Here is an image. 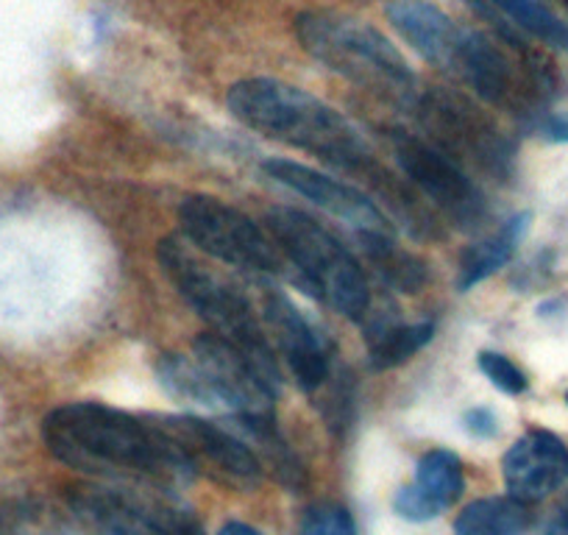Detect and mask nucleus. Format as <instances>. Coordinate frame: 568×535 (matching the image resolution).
Returning <instances> with one entry per match:
<instances>
[{"instance_id":"nucleus-12","label":"nucleus","mask_w":568,"mask_h":535,"mask_svg":"<svg viewBox=\"0 0 568 535\" xmlns=\"http://www.w3.org/2000/svg\"><path fill=\"white\" fill-rule=\"evenodd\" d=\"M262 173H265L267 179H273L276 184H282V188L291 190V193L307 199L310 204L321 206V210L329 212V215L341 218V221L348 223L357 234L393 232L390 221H387L385 212L379 210L374 195L363 193L359 188L341 182V179L329 176V173L315 171V168L302 165V162L293 160L262 162Z\"/></svg>"},{"instance_id":"nucleus-3","label":"nucleus","mask_w":568,"mask_h":535,"mask_svg":"<svg viewBox=\"0 0 568 535\" xmlns=\"http://www.w3.org/2000/svg\"><path fill=\"white\" fill-rule=\"evenodd\" d=\"M156 260L168 282L176 287L187 307L210 326L212 335L237 346L254 363V369L278 387L276 349L262 330V321L248 296L182 238L162 240Z\"/></svg>"},{"instance_id":"nucleus-25","label":"nucleus","mask_w":568,"mask_h":535,"mask_svg":"<svg viewBox=\"0 0 568 535\" xmlns=\"http://www.w3.org/2000/svg\"><path fill=\"white\" fill-rule=\"evenodd\" d=\"M217 535H265V533H260V529L251 527V524L232 522V524H226V527H223Z\"/></svg>"},{"instance_id":"nucleus-14","label":"nucleus","mask_w":568,"mask_h":535,"mask_svg":"<svg viewBox=\"0 0 568 535\" xmlns=\"http://www.w3.org/2000/svg\"><path fill=\"white\" fill-rule=\"evenodd\" d=\"M501 477L516 499H546L568 480V446L546 430H529L501 457Z\"/></svg>"},{"instance_id":"nucleus-29","label":"nucleus","mask_w":568,"mask_h":535,"mask_svg":"<svg viewBox=\"0 0 568 535\" xmlns=\"http://www.w3.org/2000/svg\"><path fill=\"white\" fill-rule=\"evenodd\" d=\"M566 402H568V393H566Z\"/></svg>"},{"instance_id":"nucleus-23","label":"nucleus","mask_w":568,"mask_h":535,"mask_svg":"<svg viewBox=\"0 0 568 535\" xmlns=\"http://www.w3.org/2000/svg\"><path fill=\"white\" fill-rule=\"evenodd\" d=\"M466 430L468 433L479 435V438H494L499 433V422H496L494 411L488 407H477V411L466 413Z\"/></svg>"},{"instance_id":"nucleus-1","label":"nucleus","mask_w":568,"mask_h":535,"mask_svg":"<svg viewBox=\"0 0 568 535\" xmlns=\"http://www.w3.org/2000/svg\"><path fill=\"white\" fill-rule=\"evenodd\" d=\"M48 452L64 466L101 480L176 491L195 477L154 416H134L98 402H73L42 422Z\"/></svg>"},{"instance_id":"nucleus-20","label":"nucleus","mask_w":568,"mask_h":535,"mask_svg":"<svg viewBox=\"0 0 568 535\" xmlns=\"http://www.w3.org/2000/svg\"><path fill=\"white\" fill-rule=\"evenodd\" d=\"M433 321H418V324H382L374 326L368 337V363L374 371H387L404 365L409 357L420 352L433 341Z\"/></svg>"},{"instance_id":"nucleus-18","label":"nucleus","mask_w":568,"mask_h":535,"mask_svg":"<svg viewBox=\"0 0 568 535\" xmlns=\"http://www.w3.org/2000/svg\"><path fill=\"white\" fill-rule=\"evenodd\" d=\"M524 229H527V215H518L510 223H505L499 232L485 238L483 243H474L471 249H466V254L460 260V280H457V287L466 293L483 280H488L490 274H496L516 254V245L521 240Z\"/></svg>"},{"instance_id":"nucleus-19","label":"nucleus","mask_w":568,"mask_h":535,"mask_svg":"<svg viewBox=\"0 0 568 535\" xmlns=\"http://www.w3.org/2000/svg\"><path fill=\"white\" fill-rule=\"evenodd\" d=\"M479 12L513 20L521 31L551 48H568V26L540 0H468Z\"/></svg>"},{"instance_id":"nucleus-26","label":"nucleus","mask_w":568,"mask_h":535,"mask_svg":"<svg viewBox=\"0 0 568 535\" xmlns=\"http://www.w3.org/2000/svg\"><path fill=\"white\" fill-rule=\"evenodd\" d=\"M560 524H562V529L568 533V499L562 502V507H560Z\"/></svg>"},{"instance_id":"nucleus-11","label":"nucleus","mask_w":568,"mask_h":535,"mask_svg":"<svg viewBox=\"0 0 568 535\" xmlns=\"http://www.w3.org/2000/svg\"><path fill=\"white\" fill-rule=\"evenodd\" d=\"M171 435L176 450L190 463L193 474H204L212 483L232 491H251L262 483V463L248 441L232 430L199 416H154Z\"/></svg>"},{"instance_id":"nucleus-2","label":"nucleus","mask_w":568,"mask_h":535,"mask_svg":"<svg viewBox=\"0 0 568 535\" xmlns=\"http://www.w3.org/2000/svg\"><path fill=\"white\" fill-rule=\"evenodd\" d=\"M226 107L245 129L278 140L329 162L337 171L365 179L393 206H407L413 195L371 154L357 125L313 92L278 79H243L232 84Z\"/></svg>"},{"instance_id":"nucleus-15","label":"nucleus","mask_w":568,"mask_h":535,"mask_svg":"<svg viewBox=\"0 0 568 535\" xmlns=\"http://www.w3.org/2000/svg\"><path fill=\"white\" fill-rule=\"evenodd\" d=\"M387 20L396 29V34L446 75H452L460 53L466 26L438 9L429 0H390L385 9Z\"/></svg>"},{"instance_id":"nucleus-10","label":"nucleus","mask_w":568,"mask_h":535,"mask_svg":"<svg viewBox=\"0 0 568 535\" xmlns=\"http://www.w3.org/2000/svg\"><path fill=\"white\" fill-rule=\"evenodd\" d=\"M393 154L404 176L433 201L452 223L477 229L488 218L483 190L463 171L460 162L407 131H393Z\"/></svg>"},{"instance_id":"nucleus-6","label":"nucleus","mask_w":568,"mask_h":535,"mask_svg":"<svg viewBox=\"0 0 568 535\" xmlns=\"http://www.w3.org/2000/svg\"><path fill=\"white\" fill-rule=\"evenodd\" d=\"M265 223L284 260L298 268V274L321 302L352 321L365 319L371 307L368 280L352 251L329 229L291 206L271 210Z\"/></svg>"},{"instance_id":"nucleus-4","label":"nucleus","mask_w":568,"mask_h":535,"mask_svg":"<svg viewBox=\"0 0 568 535\" xmlns=\"http://www.w3.org/2000/svg\"><path fill=\"white\" fill-rule=\"evenodd\" d=\"M156 376L173 398L226 413L232 422L273 416L278 387L237 346L212 332L195 337L193 354H165L156 363Z\"/></svg>"},{"instance_id":"nucleus-9","label":"nucleus","mask_w":568,"mask_h":535,"mask_svg":"<svg viewBox=\"0 0 568 535\" xmlns=\"http://www.w3.org/2000/svg\"><path fill=\"white\" fill-rule=\"evenodd\" d=\"M420 125L429 131V143L457 162L477 165L494 176L510 171L513 145L505 131L468 98L449 90H426L413 98Z\"/></svg>"},{"instance_id":"nucleus-13","label":"nucleus","mask_w":568,"mask_h":535,"mask_svg":"<svg viewBox=\"0 0 568 535\" xmlns=\"http://www.w3.org/2000/svg\"><path fill=\"white\" fill-rule=\"evenodd\" d=\"M262 319L298 387L307 393L318 391L329 380V349L313 321L284 293H267L262 304Z\"/></svg>"},{"instance_id":"nucleus-28","label":"nucleus","mask_w":568,"mask_h":535,"mask_svg":"<svg viewBox=\"0 0 568 535\" xmlns=\"http://www.w3.org/2000/svg\"><path fill=\"white\" fill-rule=\"evenodd\" d=\"M549 535H560V533H549Z\"/></svg>"},{"instance_id":"nucleus-22","label":"nucleus","mask_w":568,"mask_h":535,"mask_svg":"<svg viewBox=\"0 0 568 535\" xmlns=\"http://www.w3.org/2000/svg\"><path fill=\"white\" fill-rule=\"evenodd\" d=\"M477 365H479V371L488 376L490 385L499 387V391L507 393V396H518V393L527 391L529 382H527V376H524V371L518 369L510 357H505V354L479 352Z\"/></svg>"},{"instance_id":"nucleus-21","label":"nucleus","mask_w":568,"mask_h":535,"mask_svg":"<svg viewBox=\"0 0 568 535\" xmlns=\"http://www.w3.org/2000/svg\"><path fill=\"white\" fill-rule=\"evenodd\" d=\"M302 535H357L352 513L337 502H318L304 513Z\"/></svg>"},{"instance_id":"nucleus-16","label":"nucleus","mask_w":568,"mask_h":535,"mask_svg":"<svg viewBox=\"0 0 568 535\" xmlns=\"http://www.w3.org/2000/svg\"><path fill=\"white\" fill-rule=\"evenodd\" d=\"M463 491H466V474L460 457L446 450H435L420 457L415 466V480L398 491L393 507L407 522H429L455 505Z\"/></svg>"},{"instance_id":"nucleus-8","label":"nucleus","mask_w":568,"mask_h":535,"mask_svg":"<svg viewBox=\"0 0 568 535\" xmlns=\"http://www.w3.org/2000/svg\"><path fill=\"white\" fill-rule=\"evenodd\" d=\"M179 226L184 240L204 256L271 276L282 271V251L245 212L234 210L215 195H187L179 206Z\"/></svg>"},{"instance_id":"nucleus-5","label":"nucleus","mask_w":568,"mask_h":535,"mask_svg":"<svg viewBox=\"0 0 568 535\" xmlns=\"http://www.w3.org/2000/svg\"><path fill=\"white\" fill-rule=\"evenodd\" d=\"M296 37L304 51L332 73L387 98L413 101L418 81L407 59L374 26L335 12H304L296 20Z\"/></svg>"},{"instance_id":"nucleus-24","label":"nucleus","mask_w":568,"mask_h":535,"mask_svg":"<svg viewBox=\"0 0 568 535\" xmlns=\"http://www.w3.org/2000/svg\"><path fill=\"white\" fill-rule=\"evenodd\" d=\"M544 131H546V138L555 140V143H568V112L555 114V118L546 120Z\"/></svg>"},{"instance_id":"nucleus-17","label":"nucleus","mask_w":568,"mask_h":535,"mask_svg":"<svg viewBox=\"0 0 568 535\" xmlns=\"http://www.w3.org/2000/svg\"><path fill=\"white\" fill-rule=\"evenodd\" d=\"M532 516L527 502L516 496H485L463 507L455 518V535H527Z\"/></svg>"},{"instance_id":"nucleus-7","label":"nucleus","mask_w":568,"mask_h":535,"mask_svg":"<svg viewBox=\"0 0 568 535\" xmlns=\"http://www.w3.org/2000/svg\"><path fill=\"white\" fill-rule=\"evenodd\" d=\"M68 502L98 535H204L193 507L156 485L95 480L70 488Z\"/></svg>"},{"instance_id":"nucleus-27","label":"nucleus","mask_w":568,"mask_h":535,"mask_svg":"<svg viewBox=\"0 0 568 535\" xmlns=\"http://www.w3.org/2000/svg\"><path fill=\"white\" fill-rule=\"evenodd\" d=\"M557 3H560V7L566 9V12H568V0H557Z\"/></svg>"}]
</instances>
